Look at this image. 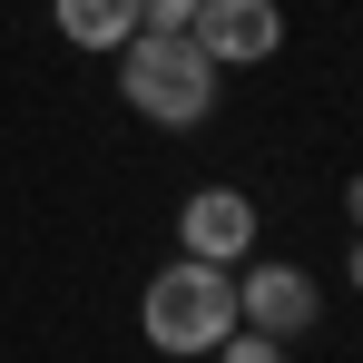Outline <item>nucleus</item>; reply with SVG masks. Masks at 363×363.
I'll return each instance as SVG.
<instances>
[{
    "label": "nucleus",
    "instance_id": "obj_1",
    "mask_svg": "<svg viewBox=\"0 0 363 363\" xmlns=\"http://www.w3.org/2000/svg\"><path fill=\"white\" fill-rule=\"evenodd\" d=\"M216 79H226V69L196 50V30H138V40L118 50L128 108L157 118V128H196L206 108H216Z\"/></svg>",
    "mask_w": 363,
    "mask_h": 363
},
{
    "label": "nucleus",
    "instance_id": "obj_2",
    "mask_svg": "<svg viewBox=\"0 0 363 363\" xmlns=\"http://www.w3.org/2000/svg\"><path fill=\"white\" fill-rule=\"evenodd\" d=\"M138 324H147V344H157V354H216V344L245 324V314H236V275H226V265L177 255L167 275H147Z\"/></svg>",
    "mask_w": 363,
    "mask_h": 363
},
{
    "label": "nucleus",
    "instance_id": "obj_3",
    "mask_svg": "<svg viewBox=\"0 0 363 363\" xmlns=\"http://www.w3.org/2000/svg\"><path fill=\"white\" fill-rule=\"evenodd\" d=\"M196 50L216 69H255V60L285 50V10H275V0H206V10H196Z\"/></svg>",
    "mask_w": 363,
    "mask_h": 363
},
{
    "label": "nucleus",
    "instance_id": "obj_4",
    "mask_svg": "<svg viewBox=\"0 0 363 363\" xmlns=\"http://www.w3.org/2000/svg\"><path fill=\"white\" fill-rule=\"evenodd\" d=\"M177 236H186L196 265H236L245 245H255V196H236V186H196L186 216H177Z\"/></svg>",
    "mask_w": 363,
    "mask_h": 363
},
{
    "label": "nucleus",
    "instance_id": "obj_5",
    "mask_svg": "<svg viewBox=\"0 0 363 363\" xmlns=\"http://www.w3.org/2000/svg\"><path fill=\"white\" fill-rule=\"evenodd\" d=\"M236 314L255 324V334H275V344H285V334H304V324L324 314V295H314V275H304V265H255V275L236 285Z\"/></svg>",
    "mask_w": 363,
    "mask_h": 363
},
{
    "label": "nucleus",
    "instance_id": "obj_6",
    "mask_svg": "<svg viewBox=\"0 0 363 363\" xmlns=\"http://www.w3.org/2000/svg\"><path fill=\"white\" fill-rule=\"evenodd\" d=\"M50 20L69 50H108V60L138 40V0H50Z\"/></svg>",
    "mask_w": 363,
    "mask_h": 363
},
{
    "label": "nucleus",
    "instance_id": "obj_7",
    "mask_svg": "<svg viewBox=\"0 0 363 363\" xmlns=\"http://www.w3.org/2000/svg\"><path fill=\"white\" fill-rule=\"evenodd\" d=\"M216 363H285V344H275V334H255V324H236V334L216 344Z\"/></svg>",
    "mask_w": 363,
    "mask_h": 363
},
{
    "label": "nucleus",
    "instance_id": "obj_8",
    "mask_svg": "<svg viewBox=\"0 0 363 363\" xmlns=\"http://www.w3.org/2000/svg\"><path fill=\"white\" fill-rule=\"evenodd\" d=\"M206 0H138V30H196Z\"/></svg>",
    "mask_w": 363,
    "mask_h": 363
},
{
    "label": "nucleus",
    "instance_id": "obj_9",
    "mask_svg": "<svg viewBox=\"0 0 363 363\" xmlns=\"http://www.w3.org/2000/svg\"><path fill=\"white\" fill-rule=\"evenodd\" d=\"M344 216H354V226H363V177H354V186H344Z\"/></svg>",
    "mask_w": 363,
    "mask_h": 363
},
{
    "label": "nucleus",
    "instance_id": "obj_10",
    "mask_svg": "<svg viewBox=\"0 0 363 363\" xmlns=\"http://www.w3.org/2000/svg\"><path fill=\"white\" fill-rule=\"evenodd\" d=\"M344 275H354V295H363V236H354V265H344Z\"/></svg>",
    "mask_w": 363,
    "mask_h": 363
}]
</instances>
